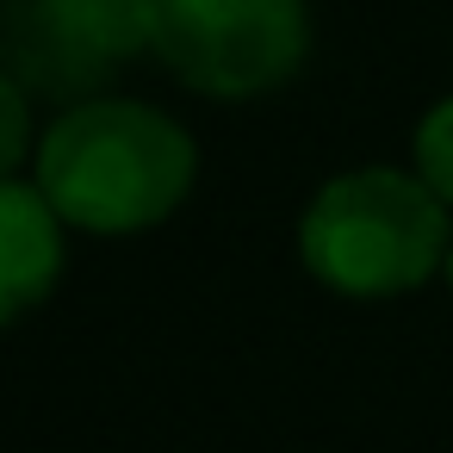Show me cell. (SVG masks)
<instances>
[{"label": "cell", "instance_id": "obj_1", "mask_svg": "<svg viewBox=\"0 0 453 453\" xmlns=\"http://www.w3.org/2000/svg\"><path fill=\"white\" fill-rule=\"evenodd\" d=\"M32 180L44 187V199L69 230L137 236L168 224L187 205L199 180V143L162 106L100 94V100L63 106L44 125Z\"/></svg>", "mask_w": 453, "mask_h": 453}, {"label": "cell", "instance_id": "obj_2", "mask_svg": "<svg viewBox=\"0 0 453 453\" xmlns=\"http://www.w3.org/2000/svg\"><path fill=\"white\" fill-rule=\"evenodd\" d=\"M453 211L416 168H348L323 180L298 218V261L342 298H403L447 273Z\"/></svg>", "mask_w": 453, "mask_h": 453}, {"label": "cell", "instance_id": "obj_3", "mask_svg": "<svg viewBox=\"0 0 453 453\" xmlns=\"http://www.w3.org/2000/svg\"><path fill=\"white\" fill-rule=\"evenodd\" d=\"M150 57L205 100H261L311 57L304 0H150Z\"/></svg>", "mask_w": 453, "mask_h": 453}, {"label": "cell", "instance_id": "obj_4", "mask_svg": "<svg viewBox=\"0 0 453 453\" xmlns=\"http://www.w3.org/2000/svg\"><path fill=\"white\" fill-rule=\"evenodd\" d=\"M150 57V0H0V69L32 100H100Z\"/></svg>", "mask_w": 453, "mask_h": 453}, {"label": "cell", "instance_id": "obj_5", "mask_svg": "<svg viewBox=\"0 0 453 453\" xmlns=\"http://www.w3.org/2000/svg\"><path fill=\"white\" fill-rule=\"evenodd\" d=\"M63 218L38 180H0V329L32 317L63 280Z\"/></svg>", "mask_w": 453, "mask_h": 453}, {"label": "cell", "instance_id": "obj_6", "mask_svg": "<svg viewBox=\"0 0 453 453\" xmlns=\"http://www.w3.org/2000/svg\"><path fill=\"white\" fill-rule=\"evenodd\" d=\"M410 156H416L422 187H428V193H434V199L453 211V94H447V100H434V106L422 112Z\"/></svg>", "mask_w": 453, "mask_h": 453}, {"label": "cell", "instance_id": "obj_7", "mask_svg": "<svg viewBox=\"0 0 453 453\" xmlns=\"http://www.w3.org/2000/svg\"><path fill=\"white\" fill-rule=\"evenodd\" d=\"M38 156V119H32V94L0 69V180H19V168Z\"/></svg>", "mask_w": 453, "mask_h": 453}, {"label": "cell", "instance_id": "obj_8", "mask_svg": "<svg viewBox=\"0 0 453 453\" xmlns=\"http://www.w3.org/2000/svg\"><path fill=\"white\" fill-rule=\"evenodd\" d=\"M447 286H453V249H447Z\"/></svg>", "mask_w": 453, "mask_h": 453}]
</instances>
